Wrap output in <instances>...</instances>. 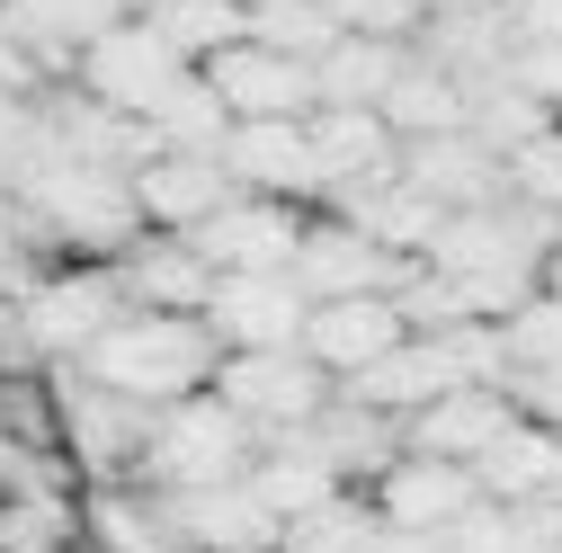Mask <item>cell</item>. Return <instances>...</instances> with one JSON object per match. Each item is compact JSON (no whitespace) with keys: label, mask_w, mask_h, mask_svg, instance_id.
<instances>
[{"label":"cell","mask_w":562,"mask_h":553,"mask_svg":"<svg viewBox=\"0 0 562 553\" xmlns=\"http://www.w3.org/2000/svg\"><path fill=\"white\" fill-rule=\"evenodd\" d=\"M367 535H375L367 492H330V500H313L304 518H286V527H277V553H358Z\"/></svg>","instance_id":"d4e9b609"},{"label":"cell","mask_w":562,"mask_h":553,"mask_svg":"<svg viewBox=\"0 0 562 553\" xmlns=\"http://www.w3.org/2000/svg\"><path fill=\"white\" fill-rule=\"evenodd\" d=\"M134 19H144V27L188 63V72H196V63H215L224 45H241V36H250V19L233 10V0H134Z\"/></svg>","instance_id":"603a6c76"},{"label":"cell","mask_w":562,"mask_h":553,"mask_svg":"<svg viewBox=\"0 0 562 553\" xmlns=\"http://www.w3.org/2000/svg\"><path fill=\"white\" fill-rule=\"evenodd\" d=\"M215 393L233 420L250 429V455H259V438H277V429H304V420H322V402H330V375L304 358V349H259V358H215Z\"/></svg>","instance_id":"5b68a950"},{"label":"cell","mask_w":562,"mask_h":553,"mask_svg":"<svg viewBox=\"0 0 562 553\" xmlns=\"http://www.w3.org/2000/svg\"><path fill=\"white\" fill-rule=\"evenodd\" d=\"M19 205L54 233V250L63 259H116L134 233V188L116 179V170H90V161H72V153H54L27 188H19Z\"/></svg>","instance_id":"3957f363"},{"label":"cell","mask_w":562,"mask_h":553,"mask_svg":"<svg viewBox=\"0 0 562 553\" xmlns=\"http://www.w3.org/2000/svg\"><path fill=\"white\" fill-rule=\"evenodd\" d=\"M241 473H250V429L215 393H196V402H170L153 420L125 482L134 492H215V482H241Z\"/></svg>","instance_id":"277c9868"},{"label":"cell","mask_w":562,"mask_h":553,"mask_svg":"<svg viewBox=\"0 0 562 553\" xmlns=\"http://www.w3.org/2000/svg\"><path fill=\"white\" fill-rule=\"evenodd\" d=\"M501 188H509L518 205H544V215H562V125H544L536 144H518V153L501 161Z\"/></svg>","instance_id":"83f0119b"},{"label":"cell","mask_w":562,"mask_h":553,"mask_svg":"<svg viewBox=\"0 0 562 553\" xmlns=\"http://www.w3.org/2000/svg\"><path fill=\"white\" fill-rule=\"evenodd\" d=\"M393 179L419 188L438 205V215H482V205H501V161H491L473 134H429V144H393Z\"/></svg>","instance_id":"5bb4252c"},{"label":"cell","mask_w":562,"mask_h":553,"mask_svg":"<svg viewBox=\"0 0 562 553\" xmlns=\"http://www.w3.org/2000/svg\"><path fill=\"white\" fill-rule=\"evenodd\" d=\"M116 286H125V313H205V295H215V268H205L179 233H134L116 259Z\"/></svg>","instance_id":"9a60e30c"},{"label":"cell","mask_w":562,"mask_h":553,"mask_svg":"<svg viewBox=\"0 0 562 553\" xmlns=\"http://www.w3.org/2000/svg\"><path fill=\"white\" fill-rule=\"evenodd\" d=\"M402 339H411V330H402L393 295H348V304H313V313H304L295 349H304L330 384H348V375H367L375 358H393Z\"/></svg>","instance_id":"4fadbf2b"},{"label":"cell","mask_w":562,"mask_h":553,"mask_svg":"<svg viewBox=\"0 0 562 553\" xmlns=\"http://www.w3.org/2000/svg\"><path fill=\"white\" fill-rule=\"evenodd\" d=\"M125 321V286H116V268L108 259H54L36 286L10 304V330H19V349L45 358V366H72L99 330Z\"/></svg>","instance_id":"7a4b0ae2"},{"label":"cell","mask_w":562,"mask_h":553,"mask_svg":"<svg viewBox=\"0 0 562 553\" xmlns=\"http://www.w3.org/2000/svg\"><path fill=\"white\" fill-rule=\"evenodd\" d=\"M304 233V205H268V196H233L224 215H205L196 233H179L215 276H286Z\"/></svg>","instance_id":"9c48e42d"},{"label":"cell","mask_w":562,"mask_h":553,"mask_svg":"<svg viewBox=\"0 0 562 553\" xmlns=\"http://www.w3.org/2000/svg\"><path fill=\"white\" fill-rule=\"evenodd\" d=\"M536 286H544V295H553V304H562V250H553V259H544V268H536Z\"/></svg>","instance_id":"1f68e13d"},{"label":"cell","mask_w":562,"mask_h":553,"mask_svg":"<svg viewBox=\"0 0 562 553\" xmlns=\"http://www.w3.org/2000/svg\"><path fill=\"white\" fill-rule=\"evenodd\" d=\"M491 330H501V358H509V375H553L562 366V304L536 286L509 321H491Z\"/></svg>","instance_id":"484cf974"},{"label":"cell","mask_w":562,"mask_h":553,"mask_svg":"<svg viewBox=\"0 0 562 553\" xmlns=\"http://www.w3.org/2000/svg\"><path fill=\"white\" fill-rule=\"evenodd\" d=\"M518 45H562V0H501Z\"/></svg>","instance_id":"4dcf8cb0"},{"label":"cell","mask_w":562,"mask_h":553,"mask_svg":"<svg viewBox=\"0 0 562 553\" xmlns=\"http://www.w3.org/2000/svg\"><path fill=\"white\" fill-rule=\"evenodd\" d=\"M144 125H153V144H161V153H196V161H215V153H224V134H233V116H224L215 90H205V72H188Z\"/></svg>","instance_id":"cb8c5ba5"},{"label":"cell","mask_w":562,"mask_h":553,"mask_svg":"<svg viewBox=\"0 0 562 553\" xmlns=\"http://www.w3.org/2000/svg\"><path fill=\"white\" fill-rule=\"evenodd\" d=\"M429 358H438L447 384H491V393L509 384V358H501V330H491V321H456V330H438Z\"/></svg>","instance_id":"4316f807"},{"label":"cell","mask_w":562,"mask_h":553,"mask_svg":"<svg viewBox=\"0 0 562 553\" xmlns=\"http://www.w3.org/2000/svg\"><path fill=\"white\" fill-rule=\"evenodd\" d=\"M473 500H482L473 473H464V464H429V455H393V464L367 482V509H375V527H393V535H447Z\"/></svg>","instance_id":"7c38bea8"},{"label":"cell","mask_w":562,"mask_h":553,"mask_svg":"<svg viewBox=\"0 0 562 553\" xmlns=\"http://www.w3.org/2000/svg\"><path fill=\"white\" fill-rule=\"evenodd\" d=\"M509 429H518L509 393H491V384H447L438 402H419L411 420H402V455H429V464H464V473H473Z\"/></svg>","instance_id":"30bf717a"},{"label":"cell","mask_w":562,"mask_h":553,"mask_svg":"<svg viewBox=\"0 0 562 553\" xmlns=\"http://www.w3.org/2000/svg\"><path fill=\"white\" fill-rule=\"evenodd\" d=\"M205 72V90L224 99V116L233 125H304L313 116V72L304 63H286V54H268V45H224L215 63H196Z\"/></svg>","instance_id":"ba28073f"},{"label":"cell","mask_w":562,"mask_h":553,"mask_svg":"<svg viewBox=\"0 0 562 553\" xmlns=\"http://www.w3.org/2000/svg\"><path fill=\"white\" fill-rule=\"evenodd\" d=\"M339 402H358V410H375V420H411L419 402H438L447 393V375H438V358H429V339H402L393 358H375L367 375H348V384H330Z\"/></svg>","instance_id":"d6986e66"},{"label":"cell","mask_w":562,"mask_h":553,"mask_svg":"<svg viewBox=\"0 0 562 553\" xmlns=\"http://www.w3.org/2000/svg\"><path fill=\"white\" fill-rule=\"evenodd\" d=\"M179 81H188V63H179L144 19H116L108 36H90V45H81V72H72V90H81L90 108L134 116V125H144Z\"/></svg>","instance_id":"8992f818"},{"label":"cell","mask_w":562,"mask_h":553,"mask_svg":"<svg viewBox=\"0 0 562 553\" xmlns=\"http://www.w3.org/2000/svg\"><path fill=\"white\" fill-rule=\"evenodd\" d=\"M215 170L233 179V196H268V205H304L313 196V153L304 125H233Z\"/></svg>","instance_id":"ac0fdd59"},{"label":"cell","mask_w":562,"mask_h":553,"mask_svg":"<svg viewBox=\"0 0 562 553\" xmlns=\"http://www.w3.org/2000/svg\"><path fill=\"white\" fill-rule=\"evenodd\" d=\"M473 492L501 500V509H509V500H536V492H562V438L536 429V420H518L501 447L473 464Z\"/></svg>","instance_id":"44dd1931"},{"label":"cell","mask_w":562,"mask_h":553,"mask_svg":"<svg viewBox=\"0 0 562 553\" xmlns=\"http://www.w3.org/2000/svg\"><path fill=\"white\" fill-rule=\"evenodd\" d=\"M125 188H134V224H144V233H196L205 215L233 205V179L215 161H196V153H161V161L134 170Z\"/></svg>","instance_id":"e0dca14e"},{"label":"cell","mask_w":562,"mask_h":553,"mask_svg":"<svg viewBox=\"0 0 562 553\" xmlns=\"http://www.w3.org/2000/svg\"><path fill=\"white\" fill-rule=\"evenodd\" d=\"M509 90H527L553 125H562V45H509V72H501Z\"/></svg>","instance_id":"f546056e"},{"label":"cell","mask_w":562,"mask_h":553,"mask_svg":"<svg viewBox=\"0 0 562 553\" xmlns=\"http://www.w3.org/2000/svg\"><path fill=\"white\" fill-rule=\"evenodd\" d=\"M411 259H384L367 233H348L339 215H304L295 259H286V286L304 304H348V295H393Z\"/></svg>","instance_id":"52a82bcc"},{"label":"cell","mask_w":562,"mask_h":553,"mask_svg":"<svg viewBox=\"0 0 562 553\" xmlns=\"http://www.w3.org/2000/svg\"><path fill=\"white\" fill-rule=\"evenodd\" d=\"M411 63V45H375V36H339L322 63H313V108H384L393 72Z\"/></svg>","instance_id":"ffe728a7"},{"label":"cell","mask_w":562,"mask_h":553,"mask_svg":"<svg viewBox=\"0 0 562 553\" xmlns=\"http://www.w3.org/2000/svg\"><path fill=\"white\" fill-rule=\"evenodd\" d=\"M304 153H313V196H322V205L348 196V188L393 179V134H384V116H367V108H313V116H304Z\"/></svg>","instance_id":"2e32d148"},{"label":"cell","mask_w":562,"mask_h":553,"mask_svg":"<svg viewBox=\"0 0 562 553\" xmlns=\"http://www.w3.org/2000/svg\"><path fill=\"white\" fill-rule=\"evenodd\" d=\"M322 19L339 36H375V45H411L419 19H429V0H322Z\"/></svg>","instance_id":"f1b7e54d"},{"label":"cell","mask_w":562,"mask_h":553,"mask_svg":"<svg viewBox=\"0 0 562 553\" xmlns=\"http://www.w3.org/2000/svg\"><path fill=\"white\" fill-rule=\"evenodd\" d=\"M384 134H393V144H429V134H464V90L447 81V72H429V63H402V72H393V90H384Z\"/></svg>","instance_id":"7402d4cb"},{"label":"cell","mask_w":562,"mask_h":553,"mask_svg":"<svg viewBox=\"0 0 562 553\" xmlns=\"http://www.w3.org/2000/svg\"><path fill=\"white\" fill-rule=\"evenodd\" d=\"M72 375L144 402V410H170V402H196L205 384H215V339H205V321H188V313H125L116 330H99L72 358Z\"/></svg>","instance_id":"6da1fadb"},{"label":"cell","mask_w":562,"mask_h":553,"mask_svg":"<svg viewBox=\"0 0 562 553\" xmlns=\"http://www.w3.org/2000/svg\"><path fill=\"white\" fill-rule=\"evenodd\" d=\"M304 295L286 276H215V295H205V339H215V358H259V349H295L304 330Z\"/></svg>","instance_id":"8fae6325"}]
</instances>
